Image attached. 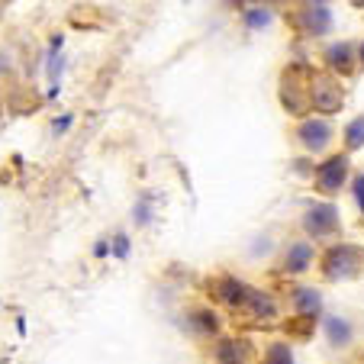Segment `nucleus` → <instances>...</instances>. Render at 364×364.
<instances>
[{
  "mask_svg": "<svg viewBox=\"0 0 364 364\" xmlns=\"http://www.w3.org/2000/svg\"><path fill=\"white\" fill-rule=\"evenodd\" d=\"M248 290H252V284L239 281V277H216L213 281V300L223 303L226 309H232V313H239L248 300Z\"/></svg>",
  "mask_w": 364,
  "mask_h": 364,
  "instance_id": "obj_8",
  "label": "nucleus"
},
{
  "mask_svg": "<svg viewBox=\"0 0 364 364\" xmlns=\"http://www.w3.org/2000/svg\"><path fill=\"white\" fill-rule=\"evenodd\" d=\"M358 65H364V42L358 46Z\"/></svg>",
  "mask_w": 364,
  "mask_h": 364,
  "instance_id": "obj_22",
  "label": "nucleus"
},
{
  "mask_svg": "<svg viewBox=\"0 0 364 364\" xmlns=\"http://www.w3.org/2000/svg\"><path fill=\"white\" fill-rule=\"evenodd\" d=\"M290 306H294V316L316 323L319 313H323V294L316 287H309V284H300V287L290 290Z\"/></svg>",
  "mask_w": 364,
  "mask_h": 364,
  "instance_id": "obj_10",
  "label": "nucleus"
},
{
  "mask_svg": "<svg viewBox=\"0 0 364 364\" xmlns=\"http://www.w3.org/2000/svg\"><path fill=\"white\" fill-rule=\"evenodd\" d=\"M351 197H355V206H358V213L364 216V171L355 174L351 178Z\"/></svg>",
  "mask_w": 364,
  "mask_h": 364,
  "instance_id": "obj_18",
  "label": "nucleus"
},
{
  "mask_svg": "<svg viewBox=\"0 0 364 364\" xmlns=\"http://www.w3.org/2000/svg\"><path fill=\"white\" fill-rule=\"evenodd\" d=\"M345 103V90L336 77H326L313 71V81H309V110H316L319 117H329L338 113Z\"/></svg>",
  "mask_w": 364,
  "mask_h": 364,
  "instance_id": "obj_4",
  "label": "nucleus"
},
{
  "mask_svg": "<svg viewBox=\"0 0 364 364\" xmlns=\"http://www.w3.org/2000/svg\"><path fill=\"white\" fill-rule=\"evenodd\" d=\"M262 364H294V348H290L287 338H274V342L264 345Z\"/></svg>",
  "mask_w": 364,
  "mask_h": 364,
  "instance_id": "obj_15",
  "label": "nucleus"
},
{
  "mask_svg": "<svg viewBox=\"0 0 364 364\" xmlns=\"http://www.w3.org/2000/svg\"><path fill=\"white\" fill-rule=\"evenodd\" d=\"M309 4H326V0H309Z\"/></svg>",
  "mask_w": 364,
  "mask_h": 364,
  "instance_id": "obj_23",
  "label": "nucleus"
},
{
  "mask_svg": "<svg viewBox=\"0 0 364 364\" xmlns=\"http://www.w3.org/2000/svg\"><path fill=\"white\" fill-rule=\"evenodd\" d=\"M319 274L332 284H348L364 274V248L355 242H332L319 255Z\"/></svg>",
  "mask_w": 364,
  "mask_h": 364,
  "instance_id": "obj_1",
  "label": "nucleus"
},
{
  "mask_svg": "<svg viewBox=\"0 0 364 364\" xmlns=\"http://www.w3.org/2000/svg\"><path fill=\"white\" fill-rule=\"evenodd\" d=\"M300 226L309 242L332 239V235L342 232V213H338V206L332 203V200H313V203L303 210Z\"/></svg>",
  "mask_w": 364,
  "mask_h": 364,
  "instance_id": "obj_3",
  "label": "nucleus"
},
{
  "mask_svg": "<svg viewBox=\"0 0 364 364\" xmlns=\"http://www.w3.org/2000/svg\"><path fill=\"white\" fill-rule=\"evenodd\" d=\"M110 252H113L110 242H97V245H94V255H97V258H103V255H110Z\"/></svg>",
  "mask_w": 364,
  "mask_h": 364,
  "instance_id": "obj_21",
  "label": "nucleus"
},
{
  "mask_svg": "<svg viewBox=\"0 0 364 364\" xmlns=\"http://www.w3.org/2000/svg\"><path fill=\"white\" fill-rule=\"evenodd\" d=\"M351 184V155L348 151H336L329 159H323L313 171V191L323 193L326 200L338 197L345 187Z\"/></svg>",
  "mask_w": 364,
  "mask_h": 364,
  "instance_id": "obj_2",
  "label": "nucleus"
},
{
  "mask_svg": "<svg viewBox=\"0 0 364 364\" xmlns=\"http://www.w3.org/2000/svg\"><path fill=\"white\" fill-rule=\"evenodd\" d=\"M296 142L303 145V151L309 155H323L332 142H336V129L326 117H306L296 126Z\"/></svg>",
  "mask_w": 364,
  "mask_h": 364,
  "instance_id": "obj_5",
  "label": "nucleus"
},
{
  "mask_svg": "<svg viewBox=\"0 0 364 364\" xmlns=\"http://www.w3.org/2000/svg\"><path fill=\"white\" fill-rule=\"evenodd\" d=\"M323 332H326V342L332 348H348L351 338H355V329L345 316H326L323 319Z\"/></svg>",
  "mask_w": 364,
  "mask_h": 364,
  "instance_id": "obj_13",
  "label": "nucleus"
},
{
  "mask_svg": "<svg viewBox=\"0 0 364 364\" xmlns=\"http://www.w3.org/2000/svg\"><path fill=\"white\" fill-rule=\"evenodd\" d=\"M187 326H191V332L200 338H216L223 329V319H220V313L210 306H193L191 313H187Z\"/></svg>",
  "mask_w": 364,
  "mask_h": 364,
  "instance_id": "obj_12",
  "label": "nucleus"
},
{
  "mask_svg": "<svg viewBox=\"0 0 364 364\" xmlns=\"http://www.w3.org/2000/svg\"><path fill=\"white\" fill-rule=\"evenodd\" d=\"M110 248H113V255H117V258H126V255H129V239H126V235H117Z\"/></svg>",
  "mask_w": 364,
  "mask_h": 364,
  "instance_id": "obj_19",
  "label": "nucleus"
},
{
  "mask_svg": "<svg viewBox=\"0 0 364 364\" xmlns=\"http://www.w3.org/2000/svg\"><path fill=\"white\" fill-rule=\"evenodd\" d=\"M136 223H139V226H145V223H149V203H139L136 206Z\"/></svg>",
  "mask_w": 364,
  "mask_h": 364,
  "instance_id": "obj_20",
  "label": "nucleus"
},
{
  "mask_svg": "<svg viewBox=\"0 0 364 364\" xmlns=\"http://www.w3.org/2000/svg\"><path fill=\"white\" fill-rule=\"evenodd\" d=\"M245 319H252V323H271V319H277V300L268 294V290H258V287H252L248 290V300H245V306L239 309Z\"/></svg>",
  "mask_w": 364,
  "mask_h": 364,
  "instance_id": "obj_9",
  "label": "nucleus"
},
{
  "mask_svg": "<svg viewBox=\"0 0 364 364\" xmlns=\"http://www.w3.org/2000/svg\"><path fill=\"white\" fill-rule=\"evenodd\" d=\"M296 23H300V29L306 36H326L332 33V10L323 7V4H306L300 10V16H296Z\"/></svg>",
  "mask_w": 364,
  "mask_h": 364,
  "instance_id": "obj_11",
  "label": "nucleus"
},
{
  "mask_svg": "<svg viewBox=\"0 0 364 364\" xmlns=\"http://www.w3.org/2000/svg\"><path fill=\"white\" fill-rule=\"evenodd\" d=\"M216 355V364H255L258 361V351H255V345L248 342V338L242 336H226L216 342L213 348Z\"/></svg>",
  "mask_w": 364,
  "mask_h": 364,
  "instance_id": "obj_7",
  "label": "nucleus"
},
{
  "mask_svg": "<svg viewBox=\"0 0 364 364\" xmlns=\"http://www.w3.org/2000/svg\"><path fill=\"white\" fill-rule=\"evenodd\" d=\"M271 20H274V14H271L268 7H252V10L245 14V26H248V29H264Z\"/></svg>",
  "mask_w": 364,
  "mask_h": 364,
  "instance_id": "obj_17",
  "label": "nucleus"
},
{
  "mask_svg": "<svg viewBox=\"0 0 364 364\" xmlns=\"http://www.w3.org/2000/svg\"><path fill=\"white\" fill-rule=\"evenodd\" d=\"M342 142H345V151H358V149H364V113L361 117H355L348 126L342 129Z\"/></svg>",
  "mask_w": 364,
  "mask_h": 364,
  "instance_id": "obj_16",
  "label": "nucleus"
},
{
  "mask_svg": "<svg viewBox=\"0 0 364 364\" xmlns=\"http://www.w3.org/2000/svg\"><path fill=\"white\" fill-rule=\"evenodd\" d=\"M313 264H316V245H313L309 239L290 242V245L284 248V255H281V274H287V277L306 274Z\"/></svg>",
  "mask_w": 364,
  "mask_h": 364,
  "instance_id": "obj_6",
  "label": "nucleus"
},
{
  "mask_svg": "<svg viewBox=\"0 0 364 364\" xmlns=\"http://www.w3.org/2000/svg\"><path fill=\"white\" fill-rule=\"evenodd\" d=\"M355 46L351 42H336V46L326 48V65H329L332 71H338V75H348L351 68H355Z\"/></svg>",
  "mask_w": 364,
  "mask_h": 364,
  "instance_id": "obj_14",
  "label": "nucleus"
}]
</instances>
